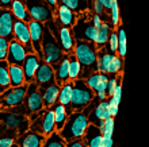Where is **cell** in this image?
I'll use <instances>...</instances> for the list:
<instances>
[{
	"mask_svg": "<svg viewBox=\"0 0 149 147\" xmlns=\"http://www.w3.org/2000/svg\"><path fill=\"white\" fill-rule=\"evenodd\" d=\"M29 84H24L22 86H15V88H10L0 95V107L1 109H11L16 108L19 105L23 104L24 96L27 92Z\"/></svg>",
	"mask_w": 149,
	"mask_h": 147,
	"instance_id": "cell-10",
	"label": "cell"
},
{
	"mask_svg": "<svg viewBox=\"0 0 149 147\" xmlns=\"http://www.w3.org/2000/svg\"><path fill=\"white\" fill-rule=\"evenodd\" d=\"M26 7L31 20H37L43 24L53 20V11L45 0H26Z\"/></svg>",
	"mask_w": 149,
	"mask_h": 147,
	"instance_id": "cell-11",
	"label": "cell"
},
{
	"mask_svg": "<svg viewBox=\"0 0 149 147\" xmlns=\"http://www.w3.org/2000/svg\"><path fill=\"white\" fill-rule=\"evenodd\" d=\"M8 45H10V41L0 37V61H6L7 59Z\"/></svg>",
	"mask_w": 149,
	"mask_h": 147,
	"instance_id": "cell-41",
	"label": "cell"
},
{
	"mask_svg": "<svg viewBox=\"0 0 149 147\" xmlns=\"http://www.w3.org/2000/svg\"><path fill=\"white\" fill-rule=\"evenodd\" d=\"M42 109H43V101H42L41 92H39V88L37 86L36 82H31L27 86V92H26V96H24L23 104L16 107V108L6 109V111L16 112V113H20V115H24V116L30 117L31 115L42 111Z\"/></svg>",
	"mask_w": 149,
	"mask_h": 147,
	"instance_id": "cell-3",
	"label": "cell"
},
{
	"mask_svg": "<svg viewBox=\"0 0 149 147\" xmlns=\"http://www.w3.org/2000/svg\"><path fill=\"white\" fill-rule=\"evenodd\" d=\"M103 138H113L114 134V117H109L103 121V124L99 127Z\"/></svg>",
	"mask_w": 149,
	"mask_h": 147,
	"instance_id": "cell-38",
	"label": "cell"
},
{
	"mask_svg": "<svg viewBox=\"0 0 149 147\" xmlns=\"http://www.w3.org/2000/svg\"><path fill=\"white\" fill-rule=\"evenodd\" d=\"M95 93L92 89L88 88L86 81L83 78H79L73 82V90H72L71 100V111L72 112H81L92 103L95 99Z\"/></svg>",
	"mask_w": 149,
	"mask_h": 147,
	"instance_id": "cell-4",
	"label": "cell"
},
{
	"mask_svg": "<svg viewBox=\"0 0 149 147\" xmlns=\"http://www.w3.org/2000/svg\"><path fill=\"white\" fill-rule=\"evenodd\" d=\"M15 18L11 10H1L0 8V37L8 41L14 39V23Z\"/></svg>",
	"mask_w": 149,
	"mask_h": 147,
	"instance_id": "cell-17",
	"label": "cell"
},
{
	"mask_svg": "<svg viewBox=\"0 0 149 147\" xmlns=\"http://www.w3.org/2000/svg\"><path fill=\"white\" fill-rule=\"evenodd\" d=\"M111 117L110 109H109V101H99L98 104L94 107V109L91 111V113L88 115V121L90 124H94L96 127H100L103 124V121L106 119Z\"/></svg>",
	"mask_w": 149,
	"mask_h": 147,
	"instance_id": "cell-18",
	"label": "cell"
},
{
	"mask_svg": "<svg viewBox=\"0 0 149 147\" xmlns=\"http://www.w3.org/2000/svg\"><path fill=\"white\" fill-rule=\"evenodd\" d=\"M45 1L47 3V6L50 7V10L53 12H54L56 10H57V7H58V1H57V0H45Z\"/></svg>",
	"mask_w": 149,
	"mask_h": 147,
	"instance_id": "cell-46",
	"label": "cell"
},
{
	"mask_svg": "<svg viewBox=\"0 0 149 147\" xmlns=\"http://www.w3.org/2000/svg\"><path fill=\"white\" fill-rule=\"evenodd\" d=\"M79 63L81 65V78L86 80L96 72V58H98V50L92 42L86 41H76L73 53Z\"/></svg>",
	"mask_w": 149,
	"mask_h": 147,
	"instance_id": "cell-1",
	"label": "cell"
},
{
	"mask_svg": "<svg viewBox=\"0 0 149 147\" xmlns=\"http://www.w3.org/2000/svg\"><path fill=\"white\" fill-rule=\"evenodd\" d=\"M42 147H67V142L61 138L58 132H53L50 136H47Z\"/></svg>",
	"mask_w": 149,
	"mask_h": 147,
	"instance_id": "cell-34",
	"label": "cell"
},
{
	"mask_svg": "<svg viewBox=\"0 0 149 147\" xmlns=\"http://www.w3.org/2000/svg\"><path fill=\"white\" fill-rule=\"evenodd\" d=\"M117 37H118V49H117V55L121 57L122 59H125L126 53H127V42H126V32L125 28L122 27V24H119L117 28Z\"/></svg>",
	"mask_w": 149,
	"mask_h": 147,
	"instance_id": "cell-30",
	"label": "cell"
},
{
	"mask_svg": "<svg viewBox=\"0 0 149 147\" xmlns=\"http://www.w3.org/2000/svg\"><path fill=\"white\" fill-rule=\"evenodd\" d=\"M0 112H1V107H0Z\"/></svg>",
	"mask_w": 149,
	"mask_h": 147,
	"instance_id": "cell-50",
	"label": "cell"
},
{
	"mask_svg": "<svg viewBox=\"0 0 149 147\" xmlns=\"http://www.w3.org/2000/svg\"><path fill=\"white\" fill-rule=\"evenodd\" d=\"M122 72H123V59L118 55H114L113 61L110 63V68H109V74L117 76V74H121Z\"/></svg>",
	"mask_w": 149,
	"mask_h": 147,
	"instance_id": "cell-37",
	"label": "cell"
},
{
	"mask_svg": "<svg viewBox=\"0 0 149 147\" xmlns=\"http://www.w3.org/2000/svg\"><path fill=\"white\" fill-rule=\"evenodd\" d=\"M91 23L94 24V27L96 28V30H99V28L102 27V24H103V19L99 15H95L94 14V15L91 16Z\"/></svg>",
	"mask_w": 149,
	"mask_h": 147,
	"instance_id": "cell-42",
	"label": "cell"
},
{
	"mask_svg": "<svg viewBox=\"0 0 149 147\" xmlns=\"http://www.w3.org/2000/svg\"><path fill=\"white\" fill-rule=\"evenodd\" d=\"M81 140L86 144V147H102L103 135L96 126L90 124L84 132V135L81 136Z\"/></svg>",
	"mask_w": 149,
	"mask_h": 147,
	"instance_id": "cell-22",
	"label": "cell"
},
{
	"mask_svg": "<svg viewBox=\"0 0 149 147\" xmlns=\"http://www.w3.org/2000/svg\"><path fill=\"white\" fill-rule=\"evenodd\" d=\"M109 53L111 54H117V49H118V37H117V31L113 30L110 32V37H109V42H107L106 47H104Z\"/></svg>",
	"mask_w": 149,
	"mask_h": 147,
	"instance_id": "cell-39",
	"label": "cell"
},
{
	"mask_svg": "<svg viewBox=\"0 0 149 147\" xmlns=\"http://www.w3.org/2000/svg\"><path fill=\"white\" fill-rule=\"evenodd\" d=\"M11 147H18V146H16V143H15V144H12V146H11Z\"/></svg>",
	"mask_w": 149,
	"mask_h": 147,
	"instance_id": "cell-49",
	"label": "cell"
},
{
	"mask_svg": "<svg viewBox=\"0 0 149 147\" xmlns=\"http://www.w3.org/2000/svg\"><path fill=\"white\" fill-rule=\"evenodd\" d=\"M0 123L7 130L15 131L18 135L30 130V120L27 116L16 112H10L6 109H1V112H0Z\"/></svg>",
	"mask_w": 149,
	"mask_h": 147,
	"instance_id": "cell-9",
	"label": "cell"
},
{
	"mask_svg": "<svg viewBox=\"0 0 149 147\" xmlns=\"http://www.w3.org/2000/svg\"><path fill=\"white\" fill-rule=\"evenodd\" d=\"M81 65L79 63L73 54H69V81L74 82L76 80L81 78Z\"/></svg>",
	"mask_w": 149,
	"mask_h": 147,
	"instance_id": "cell-32",
	"label": "cell"
},
{
	"mask_svg": "<svg viewBox=\"0 0 149 147\" xmlns=\"http://www.w3.org/2000/svg\"><path fill=\"white\" fill-rule=\"evenodd\" d=\"M114 55L117 54H111L106 49H102V50H98V58H96V72L103 74H109V68H110V63L113 61Z\"/></svg>",
	"mask_w": 149,
	"mask_h": 147,
	"instance_id": "cell-26",
	"label": "cell"
},
{
	"mask_svg": "<svg viewBox=\"0 0 149 147\" xmlns=\"http://www.w3.org/2000/svg\"><path fill=\"white\" fill-rule=\"evenodd\" d=\"M109 23L111 24V27H113L114 30L121 24V15H119V7H118L117 0L113 3L110 11H109Z\"/></svg>",
	"mask_w": 149,
	"mask_h": 147,
	"instance_id": "cell-35",
	"label": "cell"
},
{
	"mask_svg": "<svg viewBox=\"0 0 149 147\" xmlns=\"http://www.w3.org/2000/svg\"><path fill=\"white\" fill-rule=\"evenodd\" d=\"M39 59L41 58H39L36 53H31V54L26 55L23 65H22L26 84H31V82H34V77H36L37 69H38V66H39Z\"/></svg>",
	"mask_w": 149,
	"mask_h": 147,
	"instance_id": "cell-20",
	"label": "cell"
},
{
	"mask_svg": "<svg viewBox=\"0 0 149 147\" xmlns=\"http://www.w3.org/2000/svg\"><path fill=\"white\" fill-rule=\"evenodd\" d=\"M113 146H114V140H113V138H103L102 147H113Z\"/></svg>",
	"mask_w": 149,
	"mask_h": 147,
	"instance_id": "cell-47",
	"label": "cell"
},
{
	"mask_svg": "<svg viewBox=\"0 0 149 147\" xmlns=\"http://www.w3.org/2000/svg\"><path fill=\"white\" fill-rule=\"evenodd\" d=\"M100 78H102V73L95 72V73L91 74L88 78H86L84 81H86V84L88 85V88L92 89V90H95V89H96V86L99 85V82H100Z\"/></svg>",
	"mask_w": 149,
	"mask_h": 147,
	"instance_id": "cell-40",
	"label": "cell"
},
{
	"mask_svg": "<svg viewBox=\"0 0 149 147\" xmlns=\"http://www.w3.org/2000/svg\"><path fill=\"white\" fill-rule=\"evenodd\" d=\"M41 96L43 101V108H52L54 104H57V99H58L60 93V85L53 84V85L47 86L45 89H39Z\"/></svg>",
	"mask_w": 149,
	"mask_h": 147,
	"instance_id": "cell-23",
	"label": "cell"
},
{
	"mask_svg": "<svg viewBox=\"0 0 149 147\" xmlns=\"http://www.w3.org/2000/svg\"><path fill=\"white\" fill-rule=\"evenodd\" d=\"M54 80L57 85H64L69 81V54H64L61 61L53 66Z\"/></svg>",
	"mask_w": 149,
	"mask_h": 147,
	"instance_id": "cell-21",
	"label": "cell"
},
{
	"mask_svg": "<svg viewBox=\"0 0 149 147\" xmlns=\"http://www.w3.org/2000/svg\"><path fill=\"white\" fill-rule=\"evenodd\" d=\"M10 10L14 14V18L16 20H22L24 23H29L31 20V18L29 15L27 7H26V0H12Z\"/></svg>",
	"mask_w": 149,
	"mask_h": 147,
	"instance_id": "cell-24",
	"label": "cell"
},
{
	"mask_svg": "<svg viewBox=\"0 0 149 147\" xmlns=\"http://www.w3.org/2000/svg\"><path fill=\"white\" fill-rule=\"evenodd\" d=\"M8 73H10V85L12 88L15 86H22L26 84L24 81V73L22 66L18 65H10L8 66Z\"/></svg>",
	"mask_w": 149,
	"mask_h": 147,
	"instance_id": "cell-29",
	"label": "cell"
},
{
	"mask_svg": "<svg viewBox=\"0 0 149 147\" xmlns=\"http://www.w3.org/2000/svg\"><path fill=\"white\" fill-rule=\"evenodd\" d=\"M72 90H73V82L68 81L67 84L60 86V93H58V99H57V103L64 107H67L68 113L71 115V100H72Z\"/></svg>",
	"mask_w": 149,
	"mask_h": 147,
	"instance_id": "cell-27",
	"label": "cell"
},
{
	"mask_svg": "<svg viewBox=\"0 0 149 147\" xmlns=\"http://www.w3.org/2000/svg\"><path fill=\"white\" fill-rule=\"evenodd\" d=\"M29 120H30V131L43 135L45 138L56 132L54 115H53L52 108H43L42 111L31 115L29 117Z\"/></svg>",
	"mask_w": 149,
	"mask_h": 147,
	"instance_id": "cell-5",
	"label": "cell"
},
{
	"mask_svg": "<svg viewBox=\"0 0 149 147\" xmlns=\"http://www.w3.org/2000/svg\"><path fill=\"white\" fill-rule=\"evenodd\" d=\"M57 1H58V4H63V6H67L68 8H71L77 15L87 12V10H88L87 0H57Z\"/></svg>",
	"mask_w": 149,
	"mask_h": 147,
	"instance_id": "cell-31",
	"label": "cell"
},
{
	"mask_svg": "<svg viewBox=\"0 0 149 147\" xmlns=\"http://www.w3.org/2000/svg\"><path fill=\"white\" fill-rule=\"evenodd\" d=\"M34 82L37 84V86H38L39 89H45V88H47V86L56 84L53 66L46 63L43 59H39V66H38V69H37Z\"/></svg>",
	"mask_w": 149,
	"mask_h": 147,
	"instance_id": "cell-12",
	"label": "cell"
},
{
	"mask_svg": "<svg viewBox=\"0 0 149 147\" xmlns=\"http://www.w3.org/2000/svg\"><path fill=\"white\" fill-rule=\"evenodd\" d=\"M0 95H1V93H0Z\"/></svg>",
	"mask_w": 149,
	"mask_h": 147,
	"instance_id": "cell-51",
	"label": "cell"
},
{
	"mask_svg": "<svg viewBox=\"0 0 149 147\" xmlns=\"http://www.w3.org/2000/svg\"><path fill=\"white\" fill-rule=\"evenodd\" d=\"M99 3L103 6V8H104V11L109 14V11H110V8H111V6H113V3L115 1V0H98Z\"/></svg>",
	"mask_w": 149,
	"mask_h": 147,
	"instance_id": "cell-43",
	"label": "cell"
},
{
	"mask_svg": "<svg viewBox=\"0 0 149 147\" xmlns=\"http://www.w3.org/2000/svg\"><path fill=\"white\" fill-rule=\"evenodd\" d=\"M16 134L12 130H6L3 134H0V147H11L12 144H15L16 140Z\"/></svg>",
	"mask_w": 149,
	"mask_h": 147,
	"instance_id": "cell-36",
	"label": "cell"
},
{
	"mask_svg": "<svg viewBox=\"0 0 149 147\" xmlns=\"http://www.w3.org/2000/svg\"><path fill=\"white\" fill-rule=\"evenodd\" d=\"M67 147H86V144L83 143L81 139H76V140H72V142H68Z\"/></svg>",
	"mask_w": 149,
	"mask_h": 147,
	"instance_id": "cell-44",
	"label": "cell"
},
{
	"mask_svg": "<svg viewBox=\"0 0 149 147\" xmlns=\"http://www.w3.org/2000/svg\"><path fill=\"white\" fill-rule=\"evenodd\" d=\"M6 130H7V128H6V127H4V126H3V124L0 123V134H3V132L6 131Z\"/></svg>",
	"mask_w": 149,
	"mask_h": 147,
	"instance_id": "cell-48",
	"label": "cell"
},
{
	"mask_svg": "<svg viewBox=\"0 0 149 147\" xmlns=\"http://www.w3.org/2000/svg\"><path fill=\"white\" fill-rule=\"evenodd\" d=\"M27 55V51L23 47V45H20L18 41L11 39L10 45H8V53H7V59L8 65H18L22 66L24 62V58Z\"/></svg>",
	"mask_w": 149,
	"mask_h": 147,
	"instance_id": "cell-15",
	"label": "cell"
},
{
	"mask_svg": "<svg viewBox=\"0 0 149 147\" xmlns=\"http://www.w3.org/2000/svg\"><path fill=\"white\" fill-rule=\"evenodd\" d=\"M52 111H53V115H54L56 132H60L64 128V126H65V123H67V120H68V116H69L68 109H67V107H64V105L57 103V104H54L52 107Z\"/></svg>",
	"mask_w": 149,
	"mask_h": 147,
	"instance_id": "cell-25",
	"label": "cell"
},
{
	"mask_svg": "<svg viewBox=\"0 0 149 147\" xmlns=\"http://www.w3.org/2000/svg\"><path fill=\"white\" fill-rule=\"evenodd\" d=\"M90 126L88 121V116L84 112H72L69 116L64 128L58 132L61 138L65 142H72L76 139H81V136L84 135L86 130Z\"/></svg>",
	"mask_w": 149,
	"mask_h": 147,
	"instance_id": "cell-2",
	"label": "cell"
},
{
	"mask_svg": "<svg viewBox=\"0 0 149 147\" xmlns=\"http://www.w3.org/2000/svg\"><path fill=\"white\" fill-rule=\"evenodd\" d=\"M8 62L0 61V93L6 92L10 88V73H8Z\"/></svg>",
	"mask_w": 149,
	"mask_h": 147,
	"instance_id": "cell-33",
	"label": "cell"
},
{
	"mask_svg": "<svg viewBox=\"0 0 149 147\" xmlns=\"http://www.w3.org/2000/svg\"><path fill=\"white\" fill-rule=\"evenodd\" d=\"M72 32L76 41H86V42H95L98 30L91 23V18H88V12H83L77 16L76 24L72 27Z\"/></svg>",
	"mask_w": 149,
	"mask_h": 147,
	"instance_id": "cell-8",
	"label": "cell"
},
{
	"mask_svg": "<svg viewBox=\"0 0 149 147\" xmlns=\"http://www.w3.org/2000/svg\"><path fill=\"white\" fill-rule=\"evenodd\" d=\"M12 4V0H0V8L1 10H10Z\"/></svg>",
	"mask_w": 149,
	"mask_h": 147,
	"instance_id": "cell-45",
	"label": "cell"
},
{
	"mask_svg": "<svg viewBox=\"0 0 149 147\" xmlns=\"http://www.w3.org/2000/svg\"><path fill=\"white\" fill-rule=\"evenodd\" d=\"M46 26L50 30L52 34H53V37L56 38V41L60 45L64 54H72L74 49V45H76V39L73 37L72 28L63 27L58 23H56L54 20L47 22Z\"/></svg>",
	"mask_w": 149,
	"mask_h": 147,
	"instance_id": "cell-7",
	"label": "cell"
},
{
	"mask_svg": "<svg viewBox=\"0 0 149 147\" xmlns=\"http://www.w3.org/2000/svg\"><path fill=\"white\" fill-rule=\"evenodd\" d=\"M14 39L18 41L20 45H23L27 54L34 53L31 46V38H30V31H29V24L22 22V20H15L14 23Z\"/></svg>",
	"mask_w": 149,
	"mask_h": 147,
	"instance_id": "cell-14",
	"label": "cell"
},
{
	"mask_svg": "<svg viewBox=\"0 0 149 147\" xmlns=\"http://www.w3.org/2000/svg\"><path fill=\"white\" fill-rule=\"evenodd\" d=\"M77 16L79 15L76 12H73L71 8H68L67 6H63V4H58L57 10L53 12V20L56 23L68 28H72L76 24Z\"/></svg>",
	"mask_w": 149,
	"mask_h": 147,
	"instance_id": "cell-13",
	"label": "cell"
},
{
	"mask_svg": "<svg viewBox=\"0 0 149 147\" xmlns=\"http://www.w3.org/2000/svg\"><path fill=\"white\" fill-rule=\"evenodd\" d=\"M41 50H42V59L49 65L54 66L57 62L61 61L64 57V53L61 50L60 45L57 43L56 38L50 32V30L47 28L45 24L43 28V35H42V42H41Z\"/></svg>",
	"mask_w": 149,
	"mask_h": 147,
	"instance_id": "cell-6",
	"label": "cell"
},
{
	"mask_svg": "<svg viewBox=\"0 0 149 147\" xmlns=\"http://www.w3.org/2000/svg\"><path fill=\"white\" fill-rule=\"evenodd\" d=\"M45 136L39 135L34 131H26L23 134H19L16 136L15 143L18 147H42L43 142H45Z\"/></svg>",
	"mask_w": 149,
	"mask_h": 147,
	"instance_id": "cell-19",
	"label": "cell"
},
{
	"mask_svg": "<svg viewBox=\"0 0 149 147\" xmlns=\"http://www.w3.org/2000/svg\"><path fill=\"white\" fill-rule=\"evenodd\" d=\"M114 28L111 27V24L109 22H103L102 27L98 30V34H96V38H95V47H96V50H102L104 49L109 42V37H110V32L113 31Z\"/></svg>",
	"mask_w": 149,
	"mask_h": 147,
	"instance_id": "cell-28",
	"label": "cell"
},
{
	"mask_svg": "<svg viewBox=\"0 0 149 147\" xmlns=\"http://www.w3.org/2000/svg\"><path fill=\"white\" fill-rule=\"evenodd\" d=\"M29 31H30V38H31V46L33 50L42 59V50H41V42H42V35L45 24L37 20H30L29 22Z\"/></svg>",
	"mask_w": 149,
	"mask_h": 147,
	"instance_id": "cell-16",
	"label": "cell"
}]
</instances>
